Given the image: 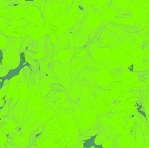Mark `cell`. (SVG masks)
I'll return each mask as SVG.
<instances>
[{"mask_svg": "<svg viewBox=\"0 0 149 148\" xmlns=\"http://www.w3.org/2000/svg\"><path fill=\"white\" fill-rule=\"evenodd\" d=\"M98 71V70H91L89 68L83 70L73 81L67 93V98L72 99L73 102H77L81 97L84 85L95 87L99 86L95 81V76Z\"/></svg>", "mask_w": 149, "mask_h": 148, "instance_id": "cell-1", "label": "cell"}, {"mask_svg": "<svg viewBox=\"0 0 149 148\" xmlns=\"http://www.w3.org/2000/svg\"><path fill=\"white\" fill-rule=\"evenodd\" d=\"M1 67H5L10 70H16L19 67L21 61L20 53L10 38L7 37V44L1 49Z\"/></svg>", "mask_w": 149, "mask_h": 148, "instance_id": "cell-2", "label": "cell"}, {"mask_svg": "<svg viewBox=\"0 0 149 148\" xmlns=\"http://www.w3.org/2000/svg\"><path fill=\"white\" fill-rule=\"evenodd\" d=\"M72 60L67 63H61L55 61L54 67L51 74L55 76L59 82V84L66 89L67 93L73 82L71 74Z\"/></svg>", "mask_w": 149, "mask_h": 148, "instance_id": "cell-3", "label": "cell"}, {"mask_svg": "<svg viewBox=\"0 0 149 148\" xmlns=\"http://www.w3.org/2000/svg\"><path fill=\"white\" fill-rule=\"evenodd\" d=\"M100 90L99 86H90L84 85L79 99L77 102L81 107V110L84 112L89 110L95 101L96 93Z\"/></svg>", "mask_w": 149, "mask_h": 148, "instance_id": "cell-4", "label": "cell"}, {"mask_svg": "<svg viewBox=\"0 0 149 148\" xmlns=\"http://www.w3.org/2000/svg\"><path fill=\"white\" fill-rule=\"evenodd\" d=\"M98 40L100 42L101 47H107L110 48L120 46L121 44L118 36L105 26L103 27Z\"/></svg>", "mask_w": 149, "mask_h": 148, "instance_id": "cell-5", "label": "cell"}, {"mask_svg": "<svg viewBox=\"0 0 149 148\" xmlns=\"http://www.w3.org/2000/svg\"><path fill=\"white\" fill-rule=\"evenodd\" d=\"M89 26L86 19L83 23L81 30L72 37L73 45L74 48L85 47L89 43Z\"/></svg>", "mask_w": 149, "mask_h": 148, "instance_id": "cell-6", "label": "cell"}, {"mask_svg": "<svg viewBox=\"0 0 149 148\" xmlns=\"http://www.w3.org/2000/svg\"><path fill=\"white\" fill-rule=\"evenodd\" d=\"M28 98H20L14 107V120L19 127L24 124V119L29 105L27 104Z\"/></svg>", "mask_w": 149, "mask_h": 148, "instance_id": "cell-7", "label": "cell"}, {"mask_svg": "<svg viewBox=\"0 0 149 148\" xmlns=\"http://www.w3.org/2000/svg\"><path fill=\"white\" fill-rule=\"evenodd\" d=\"M42 125V122L38 121L33 116H31L22 125L21 136L24 138H29L31 134L38 130Z\"/></svg>", "mask_w": 149, "mask_h": 148, "instance_id": "cell-8", "label": "cell"}, {"mask_svg": "<svg viewBox=\"0 0 149 148\" xmlns=\"http://www.w3.org/2000/svg\"><path fill=\"white\" fill-rule=\"evenodd\" d=\"M105 27L111 30V31L115 33L120 38L121 44L123 42H130V43H135V40L131 34L123 30L121 28L118 27L116 24L110 22L106 24Z\"/></svg>", "mask_w": 149, "mask_h": 148, "instance_id": "cell-9", "label": "cell"}, {"mask_svg": "<svg viewBox=\"0 0 149 148\" xmlns=\"http://www.w3.org/2000/svg\"><path fill=\"white\" fill-rule=\"evenodd\" d=\"M81 122L83 123L82 127L84 128L85 125L86 128H90L97 120V116L94 111L92 110H87L83 112L81 115Z\"/></svg>", "mask_w": 149, "mask_h": 148, "instance_id": "cell-10", "label": "cell"}, {"mask_svg": "<svg viewBox=\"0 0 149 148\" xmlns=\"http://www.w3.org/2000/svg\"><path fill=\"white\" fill-rule=\"evenodd\" d=\"M111 135V134L106 130H104L101 132H99V133L95 136L94 143L97 146H100L102 142Z\"/></svg>", "mask_w": 149, "mask_h": 148, "instance_id": "cell-11", "label": "cell"}, {"mask_svg": "<svg viewBox=\"0 0 149 148\" xmlns=\"http://www.w3.org/2000/svg\"><path fill=\"white\" fill-rule=\"evenodd\" d=\"M48 84H59V82L58 81V80L53 76H47L44 77H42L39 81L40 89H42Z\"/></svg>", "mask_w": 149, "mask_h": 148, "instance_id": "cell-12", "label": "cell"}, {"mask_svg": "<svg viewBox=\"0 0 149 148\" xmlns=\"http://www.w3.org/2000/svg\"><path fill=\"white\" fill-rule=\"evenodd\" d=\"M59 108H65V109H67L69 110H73L81 109V107L77 102H70V101H67V100H65V101L62 102L61 104V105L59 106Z\"/></svg>", "mask_w": 149, "mask_h": 148, "instance_id": "cell-13", "label": "cell"}, {"mask_svg": "<svg viewBox=\"0 0 149 148\" xmlns=\"http://www.w3.org/2000/svg\"><path fill=\"white\" fill-rule=\"evenodd\" d=\"M115 23V22H113ZM118 27L122 28L123 30L127 31L129 33H139L140 31V26H129V25H123V24H120L118 23H115Z\"/></svg>", "mask_w": 149, "mask_h": 148, "instance_id": "cell-14", "label": "cell"}, {"mask_svg": "<svg viewBox=\"0 0 149 148\" xmlns=\"http://www.w3.org/2000/svg\"><path fill=\"white\" fill-rule=\"evenodd\" d=\"M87 48L89 55L91 56H92L93 53L95 49L101 47L100 46V42L98 40L96 41H93L91 42H89L88 45L86 46Z\"/></svg>", "mask_w": 149, "mask_h": 148, "instance_id": "cell-15", "label": "cell"}, {"mask_svg": "<svg viewBox=\"0 0 149 148\" xmlns=\"http://www.w3.org/2000/svg\"><path fill=\"white\" fill-rule=\"evenodd\" d=\"M82 62V61L77 56L73 55L72 59V65H71V74L73 75L76 68L79 66Z\"/></svg>", "mask_w": 149, "mask_h": 148, "instance_id": "cell-16", "label": "cell"}, {"mask_svg": "<svg viewBox=\"0 0 149 148\" xmlns=\"http://www.w3.org/2000/svg\"><path fill=\"white\" fill-rule=\"evenodd\" d=\"M28 41H29V36H26L25 38L22 39L20 41V45L19 47V50L20 54L25 52L26 50V48L28 46Z\"/></svg>", "mask_w": 149, "mask_h": 148, "instance_id": "cell-17", "label": "cell"}, {"mask_svg": "<svg viewBox=\"0 0 149 148\" xmlns=\"http://www.w3.org/2000/svg\"><path fill=\"white\" fill-rule=\"evenodd\" d=\"M83 22H81V21L76 22L74 26L73 27V28L70 31V34L72 35V37H73L75 34H76L78 31H79L81 30V26H82V25H83Z\"/></svg>", "mask_w": 149, "mask_h": 148, "instance_id": "cell-18", "label": "cell"}, {"mask_svg": "<svg viewBox=\"0 0 149 148\" xmlns=\"http://www.w3.org/2000/svg\"><path fill=\"white\" fill-rule=\"evenodd\" d=\"M50 89L52 90H57L63 93H67L66 89L64 86H63L60 84H50Z\"/></svg>", "mask_w": 149, "mask_h": 148, "instance_id": "cell-19", "label": "cell"}, {"mask_svg": "<svg viewBox=\"0 0 149 148\" xmlns=\"http://www.w3.org/2000/svg\"><path fill=\"white\" fill-rule=\"evenodd\" d=\"M10 85H3L1 86V90H0V99H3V98L5 97V96L7 94L8 90L9 89Z\"/></svg>", "mask_w": 149, "mask_h": 148, "instance_id": "cell-20", "label": "cell"}, {"mask_svg": "<svg viewBox=\"0 0 149 148\" xmlns=\"http://www.w3.org/2000/svg\"><path fill=\"white\" fill-rule=\"evenodd\" d=\"M147 101H146V106L145 108V113L146 115V118H147V122H148V127H149V90L147 92Z\"/></svg>", "mask_w": 149, "mask_h": 148, "instance_id": "cell-21", "label": "cell"}, {"mask_svg": "<svg viewBox=\"0 0 149 148\" xmlns=\"http://www.w3.org/2000/svg\"><path fill=\"white\" fill-rule=\"evenodd\" d=\"M99 133V130L95 129V130H92V129H89L87 133L84 134L85 136H89V137H95Z\"/></svg>", "mask_w": 149, "mask_h": 148, "instance_id": "cell-22", "label": "cell"}, {"mask_svg": "<svg viewBox=\"0 0 149 148\" xmlns=\"http://www.w3.org/2000/svg\"><path fill=\"white\" fill-rule=\"evenodd\" d=\"M97 68L98 66H97V63L93 60L89 61L87 62V68H89L91 70H95V69H97Z\"/></svg>", "mask_w": 149, "mask_h": 148, "instance_id": "cell-23", "label": "cell"}, {"mask_svg": "<svg viewBox=\"0 0 149 148\" xmlns=\"http://www.w3.org/2000/svg\"><path fill=\"white\" fill-rule=\"evenodd\" d=\"M9 73V70L5 67H1L0 71V76L1 78L7 76Z\"/></svg>", "mask_w": 149, "mask_h": 148, "instance_id": "cell-24", "label": "cell"}, {"mask_svg": "<svg viewBox=\"0 0 149 148\" xmlns=\"http://www.w3.org/2000/svg\"><path fill=\"white\" fill-rule=\"evenodd\" d=\"M0 142H1V145H3V144H6V143L7 142V136L5 134H1L0 135Z\"/></svg>", "mask_w": 149, "mask_h": 148, "instance_id": "cell-25", "label": "cell"}, {"mask_svg": "<svg viewBox=\"0 0 149 148\" xmlns=\"http://www.w3.org/2000/svg\"><path fill=\"white\" fill-rule=\"evenodd\" d=\"M15 102L14 101V99L13 98H11L10 101L8 102V108L9 109H11V108H14V106L15 105Z\"/></svg>", "mask_w": 149, "mask_h": 148, "instance_id": "cell-26", "label": "cell"}, {"mask_svg": "<svg viewBox=\"0 0 149 148\" xmlns=\"http://www.w3.org/2000/svg\"><path fill=\"white\" fill-rule=\"evenodd\" d=\"M6 104V101H5V100L3 99H1L0 100V108H3Z\"/></svg>", "mask_w": 149, "mask_h": 148, "instance_id": "cell-27", "label": "cell"}, {"mask_svg": "<svg viewBox=\"0 0 149 148\" xmlns=\"http://www.w3.org/2000/svg\"><path fill=\"white\" fill-rule=\"evenodd\" d=\"M16 2H17V3L20 4V5H26V2L25 0H16Z\"/></svg>", "mask_w": 149, "mask_h": 148, "instance_id": "cell-28", "label": "cell"}, {"mask_svg": "<svg viewBox=\"0 0 149 148\" xmlns=\"http://www.w3.org/2000/svg\"><path fill=\"white\" fill-rule=\"evenodd\" d=\"M5 145H6L7 148H14V146H13V145H11V144L10 142H6Z\"/></svg>", "mask_w": 149, "mask_h": 148, "instance_id": "cell-29", "label": "cell"}, {"mask_svg": "<svg viewBox=\"0 0 149 148\" xmlns=\"http://www.w3.org/2000/svg\"><path fill=\"white\" fill-rule=\"evenodd\" d=\"M3 121H4V122L5 123H6V124H7L8 123V120H9V118H8V117H6V116H5V117H3Z\"/></svg>", "mask_w": 149, "mask_h": 148, "instance_id": "cell-30", "label": "cell"}, {"mask_svg": "<svg viewBox=\"0 0 149 148\" xmlns=\"http://www.w3.org/2000/svg\"><path fill=\"white\" fill-rule=\"evenodd\" d=\"M0 148H7L6 145L5 144H3V145H1L0 146Z\"/></svg>", "mask_w": 149, "mask_h": 148, "instance_id": "cell-31", "label": "cell"}]
</instances>
